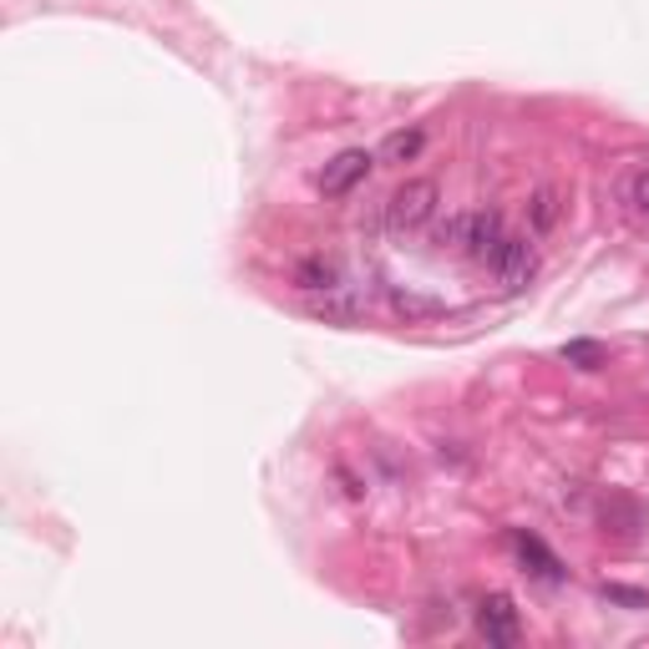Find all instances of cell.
Wrapping results in <instances>:
<instances>
[{
    "label": "cell",
    "instance_id": "cell-13",
    "mask_svg": "<svg viewBox=\"0 0 649 649\" xmlns=\"http://www.w3.org/2000/svg\"><path fill=\"white\" fill-rule=\"evenodd\" d=\"M604 598H609V604H624V609H649V594L624 589V583H604Z\"/></svg>",
    "mask_w": 649,
    "mask_h": 649
},
{
    "label": "cell",
    "instance_id": "cell-11",
    "mask_svg": "<svg viewBox=\"0 0 649 649\" xmlns=\"http://www.w3.org/2000/svg\"><path fill=\"white\" fill-rule=\"evenodd\" d=\"M340 290H345V284H340ZM340 290L320 294V300H315V315H331V320H356V315H360V305H356V300H345Z\"/></svg>",
    "mask_w": 649,
    "mask_h": 649
},
{
    "label": "cell",
    "instance_id": "cell-7",
    "mask_svg": "<svg viewBox=\"0 0 649 649\" xmlns=\"http://www.w3.org/2000/svg\"><path fill=\"white\" fill-rule=\"evenodd\" d=\"M558 219H563V193H558V188H538L528 199V228L544 239V234L558 228Z\"/></svg>",
    "mask_w": 649,
    "mask_h": 649
},
{
    "label": "cell",
    "instance_id": "cell-3",
    "mask_svg": "<svg viewBox=\"0 0 649 649\" xmlns=\"http://www.w3.org/2000/svg\"><path fill=\"white\" fill-rule=\"evenodd\" d=\"M371 163L376 158L366 153V147H345V153H335V158L320 168V178H315L320 193H325V199H345V193H350V188L371 172Z\"/></svg>",
    "mask_w": 649,
    "mask_h": 649
},
{
    "label": "cell",
    "instance_id": "cell-1",
    "mask_svg": "<svg viewBox=\"0 0 649 649\" xmlns=\"http://www.w3.org/2000/svg\"><path fill=\"white\" fill-rule=\"evenodd\" d=\"M437 203H441V188L432 178H406V183L385 199V224L396 234H416L437 219Z\"/></svg>",
    "mask_w": 649,
    "mask_h": 649
},
{
    "label": "cell",
    "instance_id": "cell-5",
    "mask_svg": "<svg viewBox=\"0 0 649 649\" xmlns=\"http://www.w3.org/2000/svg\"><path fill=\"white\" fill-rule=\"evenodd\" d=\"M533 269H538V259H533V244H528V239H513V234H507L503 249H497V259H492V275H497V284H503L507 294L528 290Z\"/></svg>",
    "mask_w": 649,
    "mask_h": 649
},
{
    "label": "cell",
    "instance_id": "cell-10",
    "mask_svg": "<svg viewBox=\"0 0 649 649\" xmlns=\"http://www.w3.org/2000/svg\"><path fill=\"white\" fill-rule=\"evenodd\" d=\"M563 360L579 366V371H598V366H604V345L598 340H569L563 345Z\"/></svg>",
    "mask_w": 649,
    "mask_h": 649
},
{
    "label": "cell",
    "instance_id": "cell-6",
    "mask_svg": "<svg viewBox=\"0 0 649 649\" xmlns=\"http://www.w3.org/2000/svg\"><path fill=\"white\" fill-rule=\"evenodd\" d=\"M513 548H517V558H523V569H528L533 579H544V583H563V579H569V569L558 563V553L544 544V538H533V533H513Z\"/></svg>",
    "mask_w": 649,
    "mask_h": 649
},
{
    "label": "cell",
    "instance_id": "cell-12",
    "mask_svg": "<svg viewBox=\"0 0 649 649\" xmlns=\"http://www.w3.org/2000/svg\"><path fill=\"white\" fill-rule=\"evenodd\" d=\"M391 305H396L406 320H432V315H441L437 300H422V294H401V290L391 294Z\"/></svg>",
    "mask_w": 649,
    "mask_h": 649
},
{
    "label": "cell",
    "instance_id": "cell-14",
    "mask_svg": "<svg viewBox=\"0 0 649 649\" xmlns=\"http://www.w3.org/2000/svg\"><path fill=\"white\" fill-rule=\"evenodd\" d=\"M629 203H635L639 219H649V168H639L635 178H629Z\"/></svg>",
    "mask_w": 649,
    "mask_h": 649
},
{
    "label": "cell",
    "instance_id": "cell-4",
    "mask_svg": "<svg viewBox=\"0 0 649 649\" xmlns=\"http://www.w3.org/2000/svg\"><path fill=\"white\" fill-rule=\"evenodd\" d=\"M478 629L488 645H517L523 639V624H517V609H513V598L507 594H488L478 604Z\"/></svg>",
    "mask_w": 649,
    "mask_h": 649
},
{
    "label": "cell",
    "instance_id": "cell-8",
    "mask_svg": "<svg viewBox=\"0 0 649 649\" xmlns=\"http://www.w3.org/2000/svg\"><path fill=\"white\" fill-rule=\"evenodd\" d=\"M294 284L305 294H331V290H340V269L331 259H305V265L294 269Z\"/></svg>",
    "mask_w": 649,
    "mask_h": 649
},
{
    "label": "cell",
    "instance_id": "cell-9",
    "mask_svg": "<svg viewBox=\"0 0 649 649\" xmlns=\"http://www.w3.org/2000/svg\"><path fill=\"white\" fill-rule=\"evenodd\" d=\"M426 147V137H422V127H401V133H391L381 143V163H411L416 153Z\"/></svg>",
    "mask_w": 649,
    "mask_h": 649
},
{
    "label": "cell",
    "instance_id": "cell-2",
    "mask_svg": "<svg viewBox=\"0 0 649 649\" xmlns=\"http://www.w3.org/2000/svg\"><path fill=\"white\" fill-rule=\"evenodd\" d=\"M507 228H503V213L497 209H482V213H462V234H457V249L472 259V265H488L497 259V249H503Z\"/></svg>",
    "mask_w": 649,
    "mask_h": 649
}]
</instances>
